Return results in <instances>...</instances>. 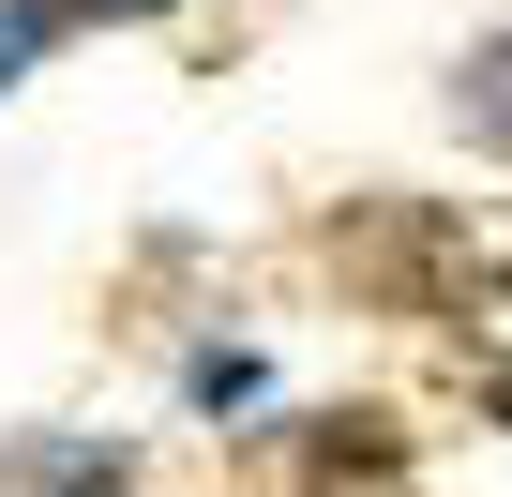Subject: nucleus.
<instances>
[{"label": "nucleus", "instance_id": "obj_7", "mask_svg": "<svg viewBox=\"0 0 512 497\" xmlns=\"http://www.w3.org/2000/svg\"><path fill=\"white\" fill-rule=\"evenodd\" d=\"M482 422H512V362H482Z\"/></svg>", "mask_w": 512, "mask_h": 497}, {"label": "nucleus", "instance_id": "obj_3", "mask_svg": "<svg viewBox=\"0 0 512 497\" xmlns=\"http://www.w3.org/2000/svg\"><path fill=\"white\" fill-rule=\"evenodd\" d=\"M121 482H136V452H121V437H76V422L0 437V497H121Z\"/></svg>", "mask_w": 512, "mask_h": 497}, {"label": "nucleus", "instance_id": "obj_2", "mask_svg": "<svg viewBox=\"0 0 512 497\" xmlns=\"http://www.w3.org/2000/svg\"><path fill=\"white\" fill-rule=\"evenodd\" d=\"M392 482H407V422H392V407L302 422V497H392Z\"/></svg>", "mask_w": 512, "mask_h": 497}, {"label": "nucleus", "instance_id": "obj_8", "mask_svg": "<svg viewBox=\"0 0 512 497\" xmlns=\"http://www.w3.org/2000/svg\"><path fill=\"white\" fill-rule=\"evenodd\" d=\"M76 16H136V0H76Z\"/></svg>", "mask_w": 512, "mask_h": 497}, {"label": "nucleus", "instance_id": "obj_6", "mask_svg": "<svg viewBox=\"0 0 512 497\" xmlns=\"http://www.w3.org/2000/svg\"><path fill=\"white\" fill-rule=\"evenodd\" d=\"M452 302H467V317L497 332V362H512V272H482V257H467V287H452Z\"/></svg>", "mask_w": 512, "mask_h": 497}, {"label": "nucleus", "instance_id": "obj_4", "mask_svg": "<svg viewBox=\"0 0 512 497\" xmlns=\"http://www.w3.org/2000/svg\"><path fill=\"white\" fill-rule=\"evenodd\" d=\"M452 121H467L482 151H512V31H497V46H467V76H452Z\"/></svg>", "mask_w": 512, "mask_h": 497}, {"label": "nucleus", "instance_id": "obj_1", "mask_svg": "<svg viewBox=\"0 0 512 497\" xmlns=\"http://www.w3.org/2000/svg\"><path fill=\"white\" fill-rule=\"evenodd\" d=\"M332 272H347L362 302H392V317H437V302L467 287V226H452L437 196H362V211L332 226Z\"/></svg>", "mask_w": 512, "mask_h": 497}, {"label": "nucleus", "instance_id": "obj_5", "mask_svg": "<svg viewBox=\"0 0 512 497\" xmlns=\"http://www.w3.org/2000/svg\"><path fill=\"white\" fill-rule=\"evenodd\" d=\"M61 16H76V0H0V91H16V76L61 46Z\"/></svg>", "mask_w": 512, "mask_h": 497}]
</instances>
